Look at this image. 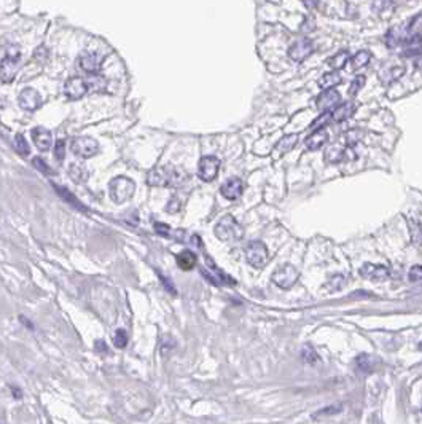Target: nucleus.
<instances>
[{"mask_svg":"<svg viewBox=\"0 0 422 424\" xmlns=\"http://www.w3.org/2000/svg\"><path fill=\"white\" fill-rule=\"evenodd\" d=\"M190 180V176L182 168H177L174 165H161L155 166L147 174V184L150 187H170L178 188L184 187Z\"/></svg>","mask_w":422,"mask_h":424,"instance_id":"f257e3e1","label":"nucleus"},{"mask_svg":"<svg viewBox=\"0 0 422 424\" xmlns=\"http://www.w3.org/2000/svg\"><path fill=\"white\" fill-rule=\"evenodd\" d=\"M215 236L225 242H237L244 238V228L233 216H225L215 225Z\"/></svg>","mask_w":422,"mask_h":424,"instance_id":"f03ea898","label":"nucleus"},{"mask_svg":"<svg viewBox=\"0 0 422 424\" xmlns=\"http://www.w3.org/2000/svg\"><path fill=\"white\" fill-rule=\"evenodd\" d=\"M110 198H112L113 203L116 204H123L126 201H129L133 198L134 191H136V184L133 179L125 177V176H118L115 177L112 182H110Z\"/></svg>","mask_w":422,"mask_h":424,"instance_id":"7ed1b4c3","label":"nucleus"},{"mask_svg":"<svg viewBox=\"0 0 422 424\" xmlns=\"http://www.w3.org/2000/svg\"><path fill=\"white\" fill-rule=\"evenodd\" d=\"M246 258L250 267L261 270L268 265L269 261V252L265 242L261 241H250L246 247Z\"/></svg>","mask_w":422,"mask_h":424,"instance_id":"20e7f679","label":"nucleus"},{"mask_svg":"<svg viewBox=\"0 0 422 424\" xmlns=\"http://www.w3.org/2000/svg\"><path fill=\"white\" fill-rule=\"evenodd\" d=\"M19 58H21L19 49L13 46L2 59V63H0V80H2V83H12L16 78L19 70Z\"/></svg>","mask_w":422,"mask_h":424,"instance_id":"39448f33","label":"nucleus"},{"mask_svg":"<svg viewBox=\"0 0 422 424\" xmlns=\"http://www.w3.org/2000/svg\"><path fill=\"white\" fill-rule=\"evenodd\" d=\"M299 278V273L295 267L292 265H284V267H279L274 273H273V282L280 287V289H292L295 284H296V281Z\"/></svg>","mask_w":422,"mask_h":424,"instance_id":"423d86ee","label":"nucleus"},{"mask_svg":"<svg viewBox=\"0 0 422 424\" xmlns=\"http://www.w3.org/2000/svg\"><path fill=\"white\" fill-rule=\"evenodd\" d=\"M72 151L80 158H93L99 153V142L93 137H75L70 144Z\"/></svg>","mask_w":422,"mask_h":424,"instance_id":"0eeeda50","label":"nucleus"},{"mask_svg":"<svg viewBox=\"0 0 422 424\" xmlns=\"http://www.w3.org/2000/svg\"><path fill=\"white\" fill-rule=\"evenodd\" d=\"M220 171V160L214 155H206L199 160L198 176L203 182H212L217 179Z\"/></svg>","mask_w":422,"mask_h":424,"instance_id":"6e6552de","label":"nucleus"},{"mask_svg":"<svg viewBox=\"0 0 422 424\" xmlns=\"http://www.w3.org/2000/svg\"><path fill=\"white\" fill-rule=\"evenodd\" d=\"M89 91V85H88V80L85 78H80V77H72L69 78L66 85H64V93L69 99L77 100V99H82L83 96H86V93Z\"/></svg>","mask_w":422,"mask_h":424,"instance_id":"1a4fd4ad","label":"nucleus"},{"mask_svg":"<svg viewBox=\"0 0 422 424\" xmlns=\"http://www.w3.org/2000/svg\"><path fill=\"white\" fill-rule=\"evenodd\" d=\"M313 51H314L313 42L308 38H301V40H296V42L290 46L288 56L292 58V61H295V63H303L306 58L313 55Z\"/></svg>","mask_w":422,"mask_h":424,"instance_id":"9d476101","label":"nucleus"},{"mask_svg":"<svg viewBox=\"0 0 422 424\" xmlns=\"http://www.w3.org/2000/svg\"><path fill=\"white\" fill-rule=\"evenodd\" d=\"M358 273H360L361 278H365L368 281H375V282L386 281L389 278V275H390V271H389L387 267L376 265V263H364V265L360 267Z\"/></svg>","mask_w":422,"mask_h":424,"instance_id":"9b49d317","label":"nucleus"},{"mask_svg":"<svg viewBox=\"0 0 422 424\" xmlns=\"http://www.w3.org/2000/svg\"><path fill=\"white\" fill-rule=\"evenodd\" d=\"M316 104L320 112H331L341 104V96L338 91H335V88L324 89V93L317 97Z\"/></svg>","mask_w":422,"mask_h":424,"instance_id":"f8f14e48","label":"nucleus"},{"mask_svg":"<svg viewBox=\"0 0 422 424\" xmlns=\"http://www.w3.org/2000/svg\"><path fill=\"white\" fill-rule=\"evenodd\" d=\"M18 102L21 105V109L27 110V112H35V110L42 105V97H40V94L34 88H26L19 93Z\"/></svg>","mask_w":422,"mask_h":424,"instance_id":"ddd939ff","label":"nucleus"},{"mask_svg":"<svg viewBox=\"0 0 422 424\" xmlns=\"http://www.w3.org/2000/svg\"><path fill=\"white\" fill-rule=\"evenodd\" d=\"M352 158H355L352 147H343L339 144H333L325 150V160L328 163H339V161L352 160Z\"/></svg>","mask_w":422,"mask_h":424,"instance_id":"4468645a","label":"nucleus"},{"mask_svg":"<svg viewBox=\"0 0 422 424\" xmlns=\"http://www.w3.org/2000/svg\"><path fill=\"white\" fill-rule=\"evenodd\" d=\"M244 191V184L239 177H229L228 180L223 182V185L220 187V193L223 195V198L234 201L237 199Z\"/></svg>","mask_w":422,"mask_h":424,"instance_id":"2eb2a0df","label":"nucleus"},{"mask_svg":"<svg viewBox=\"0 0 422 424\" xmlns=\"http://www.w3.org/2000/svg\"><path fill=\"white\" fill-rule=\"evenodd\" d=\"M100 63H102V59H100L96 53H91V51H85L80 55L78 58V66L80 69L83 70V72L86 74H97V70L100 67Z\"/></svg>","mask_w":422,"mask_h":424,"instance_id":"dca6fc26","label":"nucleus"},{"mask_svg":"<svg viewBox=\"0 0 422 424\" xmlns=\"http://www.w3.org/2000/svg\"><path fill=\"white\" fill-rule=\"evenodd\" d=\"M32 140H34V144L37 145L38 150L46 151L49 147H51V140H53L51 131H48L43 126L34 128L32 129Z\"/></svg>","mask_w":422,"mask_h":424,"instance_id":"f3484780","label":"nucleus"},{"mask_svg":"<svg viewBox=\"0 0 422 424\" xmlns=\"http://www.w3.org/2000/svg\"><path fill=\"white\" fill-rule=\"evenodd\" d=\"M355 114V105L352 102L339 104L335 110H331V121L335 123H343Z\"/></svg>","mask_w":422,"mask_h":424,"instance_id":"a211bd4d","label":"nucleus"},{"mask_svg":"<svg viewBox=\"0 0 422 424\" xmlns=\"http://www.w3.org/2000/svg\"><path fill=\"white\" fill-rule=\"evenodd\" d=\"M327 140H328V133L322 128V129H316L313 134L308 136L305 144L308 150H319L327 144Z\"/></svg>","mask_w":422,"mask_h":424,"instance_id":"6ab92c4d","label":"nucleus"},{"mask_svg":"<svg viewBox=\"0 0 422 424\" xmlns=\"http://www.w3.org/2000/svg\"><path fill=\"white\" fill-rule=\"evenodd\" d=\"M378 359L373 357V356H370V354H360L357 359H355V367L358 372L361 373H371V372H375L376 365H378Z\"/></svg>","mask_w":422,"mask_h":424,"instance_id":"aec40b11","label":"nucleus"},{"mask_svg":"<svg viewBox=\"0 0 422 424\" xmlns=\"http://www.w3.org/2000/svg\"><path fill=\"white\" fill-rule=\"evenodd\" d=\"M405 56H419L422 55V35H414L403 42Z\"/></svg>","mask_w":422,"mask_h":424,"instance_id":"412c9836","label":"nucleus"},{"mask_svg":"<svg viewBox=\"0 0 422 424\" xmlns=\"http://www.w3.org/2000/svg\"><path fill=\"white\" fill-rule=\"evenodd\" d=\"M177 265L185 271L193 270L196 267V254L192 250L180 252V254L177 255Z\"/></svg>","mask_w":422,"mask_h":424,"instance_id":"4be33fe9","label":"nucleus"},{"mask_svg":"<svg viewBox=\"0 0 422 424\" xmlns=\"http://www.w3.org/2000/svg\"><path fill=\"white\" fill-rule=\"evenodd\" d=\"M69 176L72 180H75L77 184H85V182L89 179V173L88 169L82 165H72L69 169Z\"/></svg>","mask_w":422,"mask_h":424,"instance_id":"5701e85b","label":"nucleus"},{"mask_svg":"<svg viewBox=\"0 0 422 424\" xmlns=\"http://www.w3.org/2000/svg\"><path fill=\"white\" fill-rule=\"evenodd\" d=\"M341 83V77L339 74L336 72V70H333V72H328L325 74L322 78L319 80V86L322 88V89H330V88H335Z\"/></svg>","mask_w":422,"mask_h":424,"instance_id":"b1692460","label":"nucleus"},{"mask_svg":"<svg viewBox=\"0 0 422 424\" xmlns=\"http://www.w3.org/2000/svg\"><path fill=\"white\" fill-rule=\"evenodd\" d=\"M53 185H54V190H56L57 193L61 195V196H63V198H64L66 201H67V203H70V204H72L74 207H77V209H80V210H83V212H88V209H86V207H85V206H83L82 203H80V201L77 199V196H74V195L70 193V191H69L67 188H61V187H59V185H56V184H53Z\"/></svg>","mask_w":422,"mask_h":424,"instance_id":"393cba45","label":"nucleus"},{"mask_svg":"<svg viewBox=\"0 0 422 424\" xmlns=\"http://www.w3.org/2000/svg\"><path fill=\"white\" fill-rule=\"evenodd\" d=\"M296 142H298V134H287L279 140L276 147L280 153H287V151H290L296 145Z\"/></svg>","mask_w":422,"mask_h":424,"instance_id":"a878e982","label":"nucleus"},{"mask_svg":"<svg viewBox=\"0 0 422 424\" xmlns=\"http://www.w3.org/2000/svg\"><path fill=\"white\" fill-rule=\"evenodd\" d=\"M371 61V53L367 51V49H364V51H358L355 56H352V59H350V64H352V70H357V69H361V67H365L368 63Z\"/></svg>","mask_w":422,"mask_h":424,"instance_id":"bb28decb","label":"nucleus"},{"mask_svg":"<svg viewBox=\"0 0 422 424\" xmlns=\"http://www.w3.org/2000/svg\"><path fill=\"white\" fill-rule=\"evenodd\" d=\"M346 282H347V279H346L344 275H335L327 281L325 287H327L328 292H338L346 286Z\"/></svg>","mask_w":422,"mask_h":424,"instance_id":"cd10ccee","label":"nucleus"},{"mask_svg":"<svg viewBox=\"0 0 422 424\" xmlns=\"http://www.w3.org/2000/svg\"><path fill=\"white\" fill-rule=\"evenodd\" d=\"M347 61H349V53L347 51H339L333 58L328 59V66L333 70H339L347 64Z\"/></svg>","mask_w":422,"mask_h":424,"instance_id":"c85d7f7f","label":"nucleus"},{"mask_svg":"<svg viewBox=\"0 0 422 424\" xmlns=\"http://www.w3.org/2000/svg\"><path fill=\"white\" fill-rule=\"evenodd\" d=\"M403 74H405L403 67H390L384 74H381V80H383L384 83H392V82H395V80H398Z\"/></svg>","mask_w":422,"mask_h":424,"instance_id":"c756f323","label":"nucleus"},{"mask_svg":"<svg viewBox=\"0 0 422 424\" xmlns=\"http://www.w3.org/2000/svg\"><path fill=\"white\" fill-rule=\"evenodd\" d=\"M15 147H16L19 155H23V156L29 155V145H27V142H26V139H24L23 134H16V137H15Z\"/></svg>","mask_w":422,"mask_h":424,"instance_id":"7c9ffc66","label":"nucleus"},{"mask_svg":"<svg viewBox=\"0 0 422 424\" xmlns=\"http://www.w3.org/2000/svg\"><path fill=\"white\" fill-rule=\"evenodd\" d=\"M408 227H409V231H411V238H413L414 242H422V228L420 225L417 224V222L414 220H409L408 222Z\"/></svg>","mask_w":422,"mask_h":424,"instance_id":"2f4dec72","label":"nucleus"},{"mask_svg":"<svg viewBox=\"0 0 422 424\" xmlns=\"http://www.w3.org/2000/svg\"><path fill=\"white\" fill-rule=\"evenodd\" d=\"M328 123H331V112H322V117H319L313 125H311V129H322L324 126H327Z\"/></svg>","mask_w":422,"mask_h":424,"instance_id":"473e14b6","label":"nucleus"},{"mask_svg":"<svg viewBox=\"0 0 422 424\" xmlns=\"http://www.w3.org/2000/svg\"><path fill=\"white\" fill-rule=\"evenodd\" d=\"M113 345L116 346V348H119V349H123V348H126V345H128V333L125 332V330H116V333H115V338H113Z\"/></svg>","mask_w":422,"mask_h":424,"instance_id":"72a5a7b5","label":"nucleus"},{"mask_svg":"<svg viewBox=\"0 0 422 424\" xmlns=\"http://www.w3.org/2000/svg\"><path fill=\"white\" fill-rule=\"evenodd\" d=\"M341 410H343V405H331V407H327V408H322V410H319L314 418H320V416H331V415H338V413H341Z\"/></svg>","mask_w":422,"mask_h":424,"instance_id":"f704fd0d","label":"nucleus"},{"mask_svg":"<svg viewBox=\"0 0 422 424\" xmlns=\"http://www.w3.org/2000/svg\"><path fill=\"white\" fill-rule=\"evenodd\" d=\"M182 204L184 203L180 201L178 196H172L169 203H167V206H166V210L169 212V214H175V212H178L180 209H182Z\"/></svg>","mask_w":422,"mask_h":424,"instance_id":"c9c22d12","label":"nucleus"},{"mask_svg":"<svg viewBox=\"0 0 422 424\" xmlns=\"http://www.w3.org/2000/svg\"><path fill=\"white\" fill-rule=\"evenodd\" d=\"M303 360L308 363H316L319 360V356L316 354V351L311 346H305L303 348Z\"/></svg>","mask_w":422,"mask_h":424,"instance_id":"e433bc0d","label":"nucleus"},{"mask_svg":"<svg viewBox=\"0 0 422 424\" xmlns=\"http://www.w3.org/2000/svg\"><path fill=\"white\" fill-rule=\"evenodd\" d=\"M408 278H409L411 282H419V281H422V265H416V267L411 268L409 273H408Z\"/></svg>","mask_w":422,"mask_h":424,"instance_id":"4c0bfd02","label":"nucleus"},{"mask_svg":"<svg viewBox=\"0 0 422 424\" xmlns=\"http://www.w3.org/2000/svg\"><path fill=\"white\" fill-rule=\"evenodd\" d=\"M54 155L59 161H63L64 156H66V144H64V140L63 139H59L57 142H56V147H54Z\"/></svg>","mask_w":422,"mask_h":424,"instance_id":"58836bf2","label":"nucleus"},{"mask_svg":"<svg viewBox=\"0 0 422 424\" xmlns=\"http://www.w3.org/2000/svg\"><path fill=\"white\" fill-rule=\"evenodd\" d=\"M390 5H392V2H390V0H375V2H373V5H371V7H373V10H375V12H378V13H383L384 10H387V8H389Z\"/></svg>","mask_w":422,"mask_h":424,"instance_id":"ea45409f","label":"nucleus"},{"mask_svg":"<svg viewBox=\"0 0 422 424\" xmlns=\"http://www.w3.org/2000/svg\"><path fill=\"white\" fill-rule=\"evenodd\" d=\"M365 85V77H355L354 78V82H352V85H350V94H357V91Z\"/></svg>","mask_w":422,"mask_h":424,"instance_id":"a19ab883","label":"nucleus"},{"mask_svg":"<svg viewBox=\"0 0 422 424\" xmlns=\"http://www.w3.org/2000/svg\"><path fill=\"white\" fill-rule=\"evenodd\" d=\"M34 166H35L37 169L42 171V173H43V174H46V176L51 174V169H49V168L45 165V161H43L42 158H34Z\"/></svg>","mask_w":422,"mask_h":424,"instance_id":"79ce46f5","label":"nucleus"},{"mask_svg":"<svg viewBox=\"0 0 422 424\" xmlns=\"http://www.w3.org/2000/svg\"><path fill=\"white\" fill-rule=\"evenodd\" d=\"M158 276H159V279H161V282L164 284V287H166V289L170 292V294H172V295H175V294H177V290L174 289V284H172V282H170L166 276H163L161 273H158Z\"/></svg>","mask_w":422,"mask_h":424,"instance_id":"37998d69","label":"nucleus"},{"mask_svg":"<svg viewBox=\"0 0 422 424\" xmlns=\"http://www.w3.org/2000/svg\"><path fill=\"white\" fill-rule=\"evenodd\" d=\"M96 351L97 352H105L107 351V346H105V343L104 341H96Z\"/></svg>","mask_w":422,"mask_h":424,"instance_id":"c03bdc74","label":"nucleus"},{"mask_svg":"<svg viewBox=\"0 0 422 424\" xmlns=\"http://www.w3.org/2000/svg\"><path fill=\"white\" fill-rule=\"evenodd\" d=\"M303 2H305L306 7H311V8H313V7L316 5V0H303Z\"/></svg>","mask_w":422,"mask_h":424,"instance_id":"a18cd8bd","label":"nucleus"}]
</instances>
